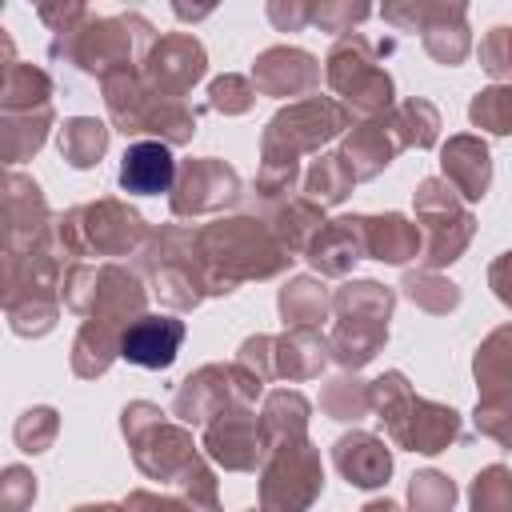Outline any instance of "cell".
Listing matches in <instances>:
<instances>
[{"label": "cell", "instance_id": "obj_49", "mask_svg": "<svg viewBox=\"0 0 512 512\" xmlns=\"http://www.w3.org/2000/svg\"><path fill=\"white\" fill-rule=\"evenodd\" d=\"M372 8L368 4H340V0H324V4H312V24L320 32H340L348 36L356 20H364Z\"/></svg>", "mask_w": 512, "mask_h": 512}, {"label": "cell", "instance_id": "obj_43", "mask_svg": "<svg viewBox=\"0 0 512 512\" xmlns=\"http://www.w3.org/2000/svg\"><path fill=\"white\" fill-rule=\"evenodd\" d=\"M56 432H60V416H56V408H48V404H36V408H28V412H20V420L12 424V440H16V448L20 452H48L52 448V440H56Z\"/></svg>", "mask_w": 512, "mask_h": 512}, {"label": "cell", "instance_id": "obj_42", "mask_svg": "<svg viewBox=\"0 0 512 512\" xmlns=\"http://www.w3.org/2000/svg\"><path fill=\"white\" fill-rule=\"evenodd\" d=\"M468 508L472 512H512V472L504 464L480 468L468 488Z\"/></svg>", "mask_w": 512, "mask_h": 512}, {"label": "cell", "instance_id": "obj_51", "mask_svg": "<svg viewBox=\"0 0 512 512\" xmlns=\"http://www.w3.org/2000/svg\"><path fill=\"white\" fill-rule=\"evenodd\" d=\"M268 20L280 28V32H296L304 24H312V4H300V0H272L268 4Z\"/></svg>", "mask_w": 512, "mask_h": 512}, {"label": "cell", "instance_id": "obj_29", "mask_svg": "<svg viewBox=\"0 0 512 512\" xmlns=\"http://www.w3.org/2000/svg\"><path fill=\"white\" fill-rule=\"evenodd\" d=\"M260 220L272 228V236H276L292 256H304L308 244H312V236L328 224V220H324V208H320L316 200H308V196H288V200L264 204V216H260Z\"/></svg>", "mask_w": 512, "mask_h": 512}, {"label": "cell", "instance_id": "obj_15", "mask_svg": "<svg viewBox=\"0 0 512 512\" xmlns=\"http://www.w3.org/2000/svg\"><path fill=\"white\" fill-rule=\"evenodd\" d=\"M236 360L252 368L264 384L268 380L300 384V380H316L332 360V352H328V336H320L316 328H284L280 336H248Z\"/></svg>", "mask_w": 512, "mask_h": 512}, {"label": "cell", "instance_id": "obj_8", "mask_svg": "<svg viewBox=\"0 0 512 512\" xmlns=\"http://www.w3.org/2000/svg\"><path fill=\"white\" fill-rule=\"evenodd\" d=\"M392 52V44H372L360 32H348L332 44L324 60V80L336 92V100L348 108L352 120H376L388 116L392 104V76L380 68V56Z\"/></svg>", "mask_w": 512, "mask_h": 512}, {"label": "cell", "instance_id": "obj_46", "mask_svg": "<svg viewBox=\"0 0 512 512\" xmlns=\"http://www.w3.org/2000/svg\"><path fill=\"white\" fill-rule=\"evenodd\" d=\"M476 60H480V68H484L496 84H512V28H508V24L492 28V32L480 40Z\"/></svg>", "mask_w": 512, "mask_h": 512}, {"label": "cell", "instance_id": "obj_23", "mask_svg": "<svg viewBox=\"0 0 512 512\" xmlns=\"http://www.w3.org/2000/svg\"><path fill=\"white\" fill-rule=\"evenodd\" d=\"M440 176L460 192L464 204H476L488 196V184H492V156H488V144L472 132H460V136H448V144L440 148Z\"/></svg>", "mask_w": 512, "mask_h": 512}, {"label": "cell", "instance_id": "obj_16", "mask_svg": "<svg viewBox=\"0 0 512 512\" xmlns=\"http://www.w3.org/2000/svg\"><path fill=\"white\" fill-rule=\"evenodd\" d=\"M384 20L408 32H420L424 52L444 64L456 68L468 52H472V36H468V8L460 0H400V4H384Z\"/></svg>", "mask_w": 512, "mask_h": 512}, {"label": "cell", "instance_id": "obj_10", "mask_svg": "<svg viewBox=\"0 0 512 512\" xmlns=\"http://www.w3.org/2000/svg\"><path fill=\"white\" fill-rule=\"evenodd\" d=\"M120 432L132 448V460L136 468L148 476V480H160V484H176L192 460H200V448L188 432V424L180 420H168L156 404L148 400H132L124 404L120 412Z\"/></svg>", "mask_w": 512, "mask_h": 512}, {"label": "cell", "instance_id": "obj_31", "mask_svg": "<svg viewBox=\"0 0 512 512\" xmlns=\"http://www.w3.org/2000/svg\"><path fill=\"white\" fill-rule=\"evenodd\" d=\"M308 396L296 392V388H272L264 396V408H260V428L268 436V448L276 444H292V440H304L308 436Z\"/></svg>", "mask_w": 512, "mask_h": 512}, {"label": "cell", "instance_id": "obj_41", "mask_svg": "<svg viewBox=\"0 0 512 512\" xmlns=\"http://www.w3.org/2000/svg\"><path fill=\"white\" fill-rule=\"evenodd\" d=\"M468 120L492 136H512V84H492L472 96Z\"/></svg>", "mask_w": 512, "mask_h": 512}, {"label": "cell", "instance_id": "obj_44", "mask_svg": "<svg viewBox=\"0 0 512 512\" xmlns=\"http://www.w3.org/2000/svg\"><path fill=\"white\" fill-rule=\"evenodd\" d=\"M452 504H456V484L444 472L428 468L408 480V512H452Z\"/></svg>", "mask_w": 512, "mask_h": 512}, {"label": "cell", "instance_id": "obj_22", "mask_svg": "<svg viewBox=\"0 0 512 512\" xmlns=\"http://www.w3.org/2000/svg\"><path fill=\"white\" fill-rule=\"evenodd\" d=\"M184 344V320L176 316H160V312H144L140 320H132L120 336V360L136 364V368H168L176 360Z\"/></svg>", "mask_w": 512, "mask_h": 512}, {"label": "cell", "instance_id": "obj_26", "mask_svg": "<svg viewBox=\"0 0 512 512\" xmlns=\"http://www.w3.org/2000/svg\"><path fill=\"white\" fill-rule=\"evenodd\" d=\"M336 152H340V160L348 164V172L356 180H372V176H380L396 160L400 144L392 136L388 116H376V120H356L352 132L344 136V144Z\"/></svg>", "mask_w": 512, "mask_h": 512}, {"label": "cell", "instance_id": "obj_50", "mask_svg": "<svg viewBox=\"0 0 512 512\" xmlns=\"http://www.w3.org/2000/svg\"><path fill=\"white\" fill-rule=\"evenodd\" d=\"M124 512H200L188 496H180V492H148V488H136V492H128V500L120 504Z\"/></svg>", "mask_w": 512, "mask_h": 512}, {"label": "cell", "instance_id": "obj_52", "mask_svg": "<svg viewBox=\"0 0 512 512\" xmlns=\"http://www.w3.org/2000/svg\"><path fill=\"white\" fill-rule=\"evenodd\" d=\"M488 288L496 292V300H500V304H508V308H512V248H508V252H500V256L488 264Z\"/></svg>", "mask_w": 512, "mask_h": 512}, {"label": "cell", "instance_id": "obj_30", "mask_svg": "<svg viewBox=\"0 0 512 512\" xmlns=\"http://www.w3.org/2000/svg\"><path fill=\"white\" fill-rule=\"evenodd\" d=\"M472 376H476L480 400L512 396V324H500L480 340V348L472 356Z\"/></svg>", "mask_w": 512, "mask_h": 512}, {"label": "cell", "instance_id": "obj_36", "mask_svg": "<svg viewBox=\"0 0 512 512\" xmlns=\"http://www.w3.org/2000/svg\"><path fill=\"white\" fill-rule=\"evenodd\" d=\"M48 128H52V108L4 112V120H0V152H4V160L20 164L32 152H40V144L48 140Z\"/></svg>", "mask_w": 512, "mask_h": 512}, {"label": "cell", "instance_id": "obj_53", "mask_svg": "<svg viewBox=\"0 0 512 512\" xmlns=\"http://www.w3.org/2000/svg\"><path fill=\"white\" fill-rule=\"evenodd\" d=\"M360 512H400V508H396L392 500H368V504H364Z\"/></svg>", "mask_w": 512, "mask_h": 512}, {"label": "cell", "instance_id": "obj_24", "mask_svg": "<svg viewBox=\"0 0 512 512\" xmlns=\"http://www.w3.org/2000/svg\"><path fill=\"white\" fill-rule=\"evenodd\" d=\"M332 464L352 488H380L392 476V448L380 436L352 428L332 444Z\"/></svg>", "mask_w": 512, "mask_h": 512}, {"label": "cell", "instance_id": "obj_40", "mask_svg": "<svg viewBox=\"0 0 512 512\" xmlns=\"http://www.w3.org/2000/svg\"><path fill=\"white\" fill-rule=\"evenodd\" d=\"M400 288H404V296H408L416 308H424V312H432V316H444V312H452V308L460 304V288H456L452 280H444L440 272H428V268L408 272Z\"/></svg>", "mask_w": 512, "mask_h": 512}, {"label": "cell", "instance_id": "obj_27", "mask_svg": "<svg viewBox=\"0 0 512 512\" xmlns=\"http://www.w3.org/2000/svg\"><path fill=\"white\" fill-rule=\"evenodd\" d=\"M304 260L316 268V276H348L356 260H364V228H360V216H340V220H328Z\"/></svg>", "mask_w": 512, "mask_h": 512}, {"label": "cell", "instance_id": "obj_11", "mask_svg": "<svg viewBox=\"0 0 512 512\" xmlns=\"http://www.w3.org/2000/svg\"><path fill=\"white\" fill-rule=\"evenodd\" d=\"M352 124L356 120L348 116V108L332 96L292 100L268 120L260 136V164H300V156L320 152L328 140H336Z\"/></svg>", "mask_w": 512, "mask_h": 512}, {"label": "cell", "instance_id": "obj_3", "mask_svg": "<svg viewBox=\"0 0 512 512\" xmlns=\"http://www.w3.org/2000/svg\"><path fill=\"white\" fill-rule=\"evenodd\" d=\"M156 44L152 24L140 12H124V16H84L76 28L56 32L52 36V60H68L88 76H112L124 68H136L148 48Z\"/></svg>", "mask_w": 512, "mask_h": 512}, {"label": "cell", "instance_id": "obj_19", "mask_svg": "<svg viewBox=\"0 0 512 512\" xmlns=\"http://www.w3.org/2000/svg\"><path fill=\"white\" fill-rule=\"evenodd\" d=\"M204 456L224 472H256L268 460V436L252 408H232L204 428Z\"/></svg>", "mask_w": 512, "mask_h": 512}, {"label": "cell", "instance_id": "obj_4", "mask_svg": "<svg viewBox=\"0 0 512 512\" xmlns=\"http://www.w3.org/2000/svg\"><path fill=\"white\" fill-rule=\"evenodd\" d=\"M392 308H396V292L376 280H348L332 292L336 324L328 332V352L344 372L364 368L384 348Z\"/></svg>", "mask_w": 512, "mask_h": 512}, {"label": "cell", "instance_id": "obj_17", "mask_svg": "<svg viewBox=\"0 0 512 512\" xmlns=\"http://www.w3.org/2000/svg\"><path fill=\"white\" fill-rule=\"evenodd\" d=\"M204 72H208V52H204V44L192 32H168V36H160L148 48V56L140 60L144 84L152 92H160V96H172V100H184Z\"/></svg>", "mask_w": 512, "mask_h": 512}, {"label": "cell", "instance_id": "obj_39", "mask_svg": "<svg viewBox=\"0 0 512 512\" xmlns=\"http://www.w3.org/2000/svg\"><path fill=\"white\" fill-rule=\"evenodd\" d=\"M320 412L328 420H360L372 412V396H368V384L356 380V372H340L332 376L324 388H320Z\"/></svg>", "mask_w": 512, "mask_h": 512}, {"label": "cell", "instance_id": "obj_1", "mask_svg": "<svg viewBox=\"0 0 512 512\" xmlns=\"http://www.w3.org/2000/svg\"><path fill=\"white\" fill-rule=\"evenodd\" d=\"M196 240H200V260H204L212 296H228L244 280H272L296 260L260 216L212 220L196 228Z\"/></svg>", "mask_w": 512, "mask_h": 512}, {"label": "cell", "instance_id": "obj_33", "mask_svg": "<svg viewBox=\"0 0 512 512\" xmlns=\"http://www.w3.org/2000/svg\"><path fill=\"white\" fill-rule=\"evenodd\" d=\"M120 336L124 328L116 324H100V320H84L76 340H72V372L80 380H96L112 368V360L120 356Z\"/></svg>", "mask_w": 512, "mask_h": 512}, {"label": "cell", "instance_id": "obj_9", "mask_svg": "<svg viewBox=\"0 0 512 512\" xmlns=\"http://www.w3.org/2000/svg\"><path fill=\"white\" fill-rule=\"evenodd\" d=\"M60 296L76 316L116 324V328H128L132 320H140L144 304H148L144 280L132 268L116 264V260H104V264L76 260V264H68Z\"/></svg>", "mask_w": 512, "mask_h": 512}, {"label": "cell", "instance_id": "obj_32", "mask_svg": "<svg viewBox=\"0 0 512 512\" xmlns=\"http://www.w3.org/2000/svg\"><path fill=\"white\" fill-rule=\"evenodd\" d=\"M284 328H316L332 312V292L320 276H292L276 296Z\"/></svg>", "mask_w": 512, "mask_h": 512}, {"label": "cell", "instance_id": "obj_14", "mask_svg": "<svg viewBox=\"0 0 512 512\" xmlns=\"http://www.w3.org/2000/svg\"><path fill=\"white\" fill-rule=\"evenodd\" d=\"M320 492H324V464L308 436L268 448V460L260 464L264 512H308Z\"/></svg>", "mask_w": 512, "mask_h": 512}, {"label": "cell", "instance_id": "obj_47", "mask_svg": "<svg viewBox=\"0 0 512 512\" xmlns=\"http://www.w3.org/2000/svg\"><path fill=\"white\" fill-rule=\"evenodd\" d=\"M472 420H476L480 436H488V440H496L500 448L512 452V396L508 400H476Z\"/></svg>", "mask_w": 512, "mask_h": 512}, {"label": "cell", "instance_id": "obj_48", "mask_svg": "<svg viewBox=\"0 0 512 512\" xmlns=\"http://www.w3.org/2000/svg\"><path fill=\"white\" fill-rule=\"evenodd\" d=\"M36 500V476L24 464H8L0 480V508L4 512H28Z\"/></svg>", "mask_w": 512, "mask_h": 512}, {"label": "cell", "instance_id": "obj_2", "mask_svg": "<svg viewBox=\"0 0 512 512\" xmlns=\"http://www.w3.org/2000/svg\"><path fill=\"white\" fill-rule=\"evenodd\" d=\"M368 396H372L376 420L384 424V432H388V440L396 448L436 456V452H444L448 444L460 440V416H456V408L436 404L428 396H416L412 384H408V376L400 368H388L384 376H376L368 384Z\"/></svg>", "mask_w": 512, "mask_h": 512}, {"label": "cell", "instance_id": "obj_25", "mask_svg": "<svg viewBox=\"0 0 512 512\" xmlns=\"http://www.w3.org/2000/svg\"><path fill=\"white\" fill-rule=\"evenodd\" d=\"M176 160H172V148L160 144V140H136L124 148V160H120V188L128 196H160V192H172L176 188Z\"/></svg>", "mask_w": 512, "mask_h": 512}, {"label": "cell", "instance_id": "obj_38", "mask_svg": "<svg viewBox=\"0 0 512 512\" xmlns=\"http://www.w3.org/2000/svg\"><path fill=\"white\" fill-rule=\"evenodd\" d=\"M300 184H304V196L308 200H316L320 208H328V204H340L356 188V176L348 172V164L340 160V152H320L312 160V168L304 172Z\"/></svg>", "mask_w": 512, "mask_h": 512}, {"label": "cell", "instance_id": "obj_12", "mask_svg": "<svg viewBox=\"0 0 512 512\" xmlns=\"http://www.w3.org/2000/svg\"><path fill=\"white\" fill-rule=\"evenodd\" d=\"M412 204H416V224H420V236H424L420 268L440 272L452 260H460L468 240L476 236V216L460 200V192L444 176H424L412 192Z\"/></svg>", "mask_w": 512, "mask_h": 512}, {"label": "cell", "instance_id": "obj_28", "mask_svg": "<svg viewBox=\"0 0 512 512\" xmlns=\"http://www.w3.org/2000/svg\"><path fill=\"white\" fill-rule=\"evenodd\" d=\"M360 228H364V256L384 260V264L420 260L424 236H420V224H412L408 216H400V212L360 216Z\"/></svg>", "mask_w": 512, "mask_h": 512}, {"label": "cell", "instance_id": "obj_54", "mask_svg": "<svg viewBox=\"0 0 512 512\" xmlns=\"http://www.w3.org/2000/svg\"><path fill=\"white\" fill-rule=\"evenodd\" d=\"M72 512H124L120 504H80V508H72Z\"/></svg>", "mask_w": 512, "mask_h": 512}, {"label": "cell", "instance_id": "obj_21", "mask_svg": "<svg viewBox=\"0 0 512 512\" xmlns=\"http://www.w3.org/2000/svg\"><path fill=\"white\" fill-rule=\"evenodd\" d=\"M56 216L44 204V192L36 180L8 172L4 180V252H24L40 244L52 232Z\"/></svg>", "mask_w": 512, "mask_h": 512}, {"label": "cell", "instance_id": "obj_37", "mask_svg": "<svg viewBox=\"0 0 512 512\" xmlns=\"http://www.w3.org/2000/svg\"><path fill=\"white\" fill-rule=\"evenodd\" d=\"M108 152V124L96 116H72L60 124V156L72 168H92Z\"/></svg>", "mask_w": 512, "mask_h": 512}, {"label": "cell", "instance_id": "obj_13", "mask_svg": "<svg viewBox=\"0 0 512 512\" xmlns=\"http://www.w3.org/2000/svg\"><path fill=\"white\" fill-rule=\"evenodd\" d=\"M264 392V380L244 368L240 360L232 364H204L192 376H184L172 392V416L180 424H200L208 428L216 416L232 412V408H252L256 396Z\"/></svg>", "mask_w": 512, "mask_h": 512}, {"label": "cell", "instance_id": "obj_5", "mask_svg": "<svg viewBox=\"0 0 512 512\" xmlns=\"http://www.w3.org/2000/svg\"><path fill=\"white\" fill-rule=\"evenodd\" d=\"M112 124L124 136H156L160 144H188L196 136V112L184 100L160 96L144 84L140 68H124L100 80Z\"/></svg>", "mask_w": 512, "mask_h": 512}, {"label": "cell", "instance_id": "obj_35", "mask_svg": "<svg viewBox=\"0 0 512 512\" xmlns=\"http://www.w3.org/2000/svg\"><path fill=\"white\" fill-rule=\"evenodd\" d=\"M392 136L400 148H432L440 140V112L424 96H408L388 112Z\"/></svg>", "mask_w": 512, "mask_h": 512}, {"label": "cell", "instance_id": "obj_34", "mask_svg": "<svg viewBox=\"0 0 512 512\" xmlns=\"http://www.w3.org/2000/svg\"><path fill=\"white\" fill-rule=\"evenodd\" d=\"M0 108L4 112H36V108H52V80L44 68L20 64L8 56L4 64V80H0Z\"/></svg>", "mask_w": 512, "mask_h": 512}, {"label": "cell", "instance_id": "obj_55", "mask_svg": "<svg viewBox=\"0 0 512 512\" xmlns=\"http://www.w3.org/2000/svg\"><path fill=\"white\" fill-rule=\"evenodd\" d=\"M252 512H256V508H252ZM260 512H264V508H260Z\"/></svg>", "mask_w": 512, "mask_h": 512}, {"label": "cell", "instance_id": "obj_20", "mask_svg": "<svg viewBox=\"0 0 512 512\" xmlns=\"http://www.w3.org/2000/svg\"><path fill=\"white\" fill-rule=\"evenodd\" d=\"M252 84L260 96H300L308 100L316 88H320V64L312 52L304 48H292V44H276V48H264L252 64Z\"/></svg>", "mask_w": 512, "mask_h": 512}, {"label": "cell", "instance_id": "obj_45", "mask_svg": "<svg viewBox=\"0 0 512 512\" xmlns=\"http://www.w3.org/2000/svg\"><path fill=\"white\" fill-rule=\"evenodd\" d=\"M208 104L224 116H244L252 104H256V84L252 76H236V72H224L208 84Z\"/></svg>", "mask_w": 512, "mask_h": 512}, {"label": "cell", "instance_id": "obj_6", "mask_svg": "<svg viewBox=\"0 0 512 512\" xmlns=\"http://www.w3.org/2000/svg\"><path fill=\"white\" fill-rule=\"evenodd\" d=\"M136 256H140V272L148 276L160 304H168L176 312H192L200 300L212 296V284H208V272L200 260L196 228L164 224L148 236V244Z\"/></svg>", "mask_w": 512, "mask_h": 512}, {"label": "cell", "instance_id": "obj_7", "mask_svg": "<svg viewBox=\"0 0 512 512\" xmlns=\"http://www.w3.org/2000/svg\"><path fill=\"white\" fill-rule=\"evenodd\" d=\"M148 236L152 232H148L144 216L112 196L56 216V244H60L64 260H72V264L84 256H132L148 244Z\"/></svg>", "mask_w": 512, "mask_h": 512}, {"label": "cell", "instance_id": "obj_18", "mask_svg": "<svg viewBox=\"0 0 512 512\" xmlns=\"http://www.w3.org/2000/svg\"><path fill=\"white\" fill-rule=\"evenodd\" d=\"M236 200H240L236 168L216 160V156H200V160L180 164L168 208H172V216H208V212H220Z\"/></svg>", "mask_w": 512, "mask_h": 512}]
</instances>
